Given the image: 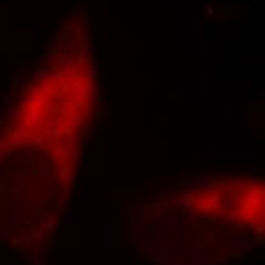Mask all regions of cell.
Segmentation results:
<instances>
[{"instance_id":"cell-12","label":"cell","mask_w":265,"mask_h":265,"mask_svg":"<svg viewBox=\"0 0 265 265\" xmlns=\"http://www.w3.org/2000/svg\"><path fill=\"white\" fill-rule=\"evenodd\" d=\"M131 265H139V264H136L134 260H131Z\"/></svg>"},{"instance_id":"cell-7","label":"cell","mask_w":265,"mask_h":265,"mask_svg":"<svg viewBox=\"0 0 265 265\" xmlns=\"http://www.w3.org/2000/svg\"><path fill=\"white\" fill-rule=\"evenodd\" d=\"M168 195H166V191H158L157 192V195H156V198H166Z\"/></svg>"},{"instance_id":"cell-8","label":"cell","mask_w":265,"mask_h":265,"mask_svg":"<svg viewBox=\"0 0 265 265\" xmlns=\"http://www.w3.org/2000/svg\"><path fill=\"white\" fill-rule=\"evenodd\" d=\"M206 158H207V160H209V158L213 160V158H215V152H206Z\"/></svg>"},{"instance_id":"cell-5","label":"cell","mask_w":265,"mask_h":265,"mask_svg":"<svg viewBox=\"0 0 265 265\" xmlns=\"http://www.w3.org/2000/svg\"><path fill=\"white\" fill-rule=\"evenodd\" d=\"M169 235L171 236L175 235V218H172L171 223H169Z\"/></svg>"},{"instance_id":"cell-4","label":"cell","mask_w":265,"mask_h":265,"mask_svg":"<svg viewBox=\"0 0 265 265\" xmlns=\"http://www.w3.org/2000/svg\"><path fill=\"white\" fill-rule=\"evenodd\" d=\"M2 101L5 104H9L11 102V95H9V91H8V90H3L2 91Z\"/></svg>"},{"instance_id":"cell-13","label":"cell","mask_w":265,"mask_h":265,"mask_svg":"<svg viewBox=\"0 0 265 265\" xmlns=\"http://www.w3.org/2000/svg\"><path fill=\"white\" fill-rule=\"evenodd\" d=\"M9 265H17V264H14V262H9Z\"/></svg>"},{"instance_id":"cell-11","label":"cell","mask_w":265,"mask_h":265,"mask_svg":"<svg viewBox=\"0 0 265 265\" xmlns=\"http://www.w3.org/2000/svg\"><path fill=\"white\" fill-rule=\"evenodd\" d=\"M61 204H63V207H69V200H63Z\"/></svg>"},{"instance_id":"cell-6","label":"cell","mask_w":265,"mask_h":265,"mask_svg":"<svg viewBox=\"0 0 265 265\" xmlns=\"http://www.w3.org/2000/svg\"><path fill=\"white\" fill-rule=\"evenodd\" d=\"M98 149H99V151H105V149H107V140H105V139L101 140V143H99Z\"/></svg>"},{"instance_id":"cell-1","label":"cell","mask_w":265,"mask_h":265,"mask_svg":"<svg viewBox=\"0 0 265 265\" xmlns=\"http://www.w3.org/2000/svg\"><path fill=\"white\" fill-rule=\"evenodd\" d=\"M107 247L108 248L116 247V226H113V224L107 226Z\"/></svg>"},{"instance_id":"cell-3","label":"cell","mask_w":265,"mask_h":265,"mask_svg":"<svg viewBox=\"0 0 265 265\" xmlns=\"http://www.w3.org/2000/svg\"><path fill=\"white\" fill-rule=\"evenodd\" d=\"M78 223H79V219H78L76 212H75V210H69V213H67V224H69V226H76Z\"/></svg>"},{"instance_id":"cell-10","label":"cell","mask_w":265,"mask_h":265,"mask_svg":"<svg viewBox=\"0 0 265 265\" xmlns=\"http://www.w3.org/2000/svg\"><path fill=\"white\" fill-rule=\"evenodd\" d=\"M130 195H128V193H125V192H122L121 195H119V198H121V200H123V198H128Z\"/></svg>"},{"instance_id":"cell-2","label":"cell","mask_w":265,"mask_h":265,"mask_svg":"<svg viewBox=\"0 0 265 265\" xmlns=\"http://www.w3.org/2000/svg\"><path fill=\"white\" fill-rule=\"evenodd\" d=\"M154 259H156V262L157 264H162V265H168L169 264V259H171V256L168 251L165 250H156V256H154Z\"/></svg>"},{"instance_id":"cell-9","label":"cell","mask_w":265,"mask_h":265,"mask_svg":"<svg viewBox=\"0 0 265 265\" xmlns=\"http://www.w3.org/2000/svg\"><path fill=\"white\" fill-rule=\"evenodd\" d=\"M78 198H79V200H82V198H84V191H82V189H78Z\"/></svg>"}]
</instances>
